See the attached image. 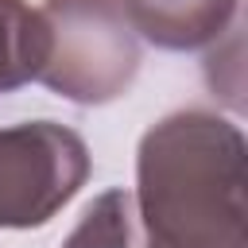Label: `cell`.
Wrapping results in <instances>:
<instances>
[{
	"label": "cell",
	"instance_id": "cell-1",
	"mask_svg": "<svg viewBox=\"0 0 248 248\" xmlns=\"http://www.w3.org/2000/svg\"><path fill=\"white\" fill-rule=\"evenodd\" d=\"M132 205L136 248H248L240 128L202 108L147 128Z\"/></svg>",
	"mask_w": 248,
	"mask_h": 248
},
{
	"label": "cell",
	"instance_id": "cell-2",
	"mask_svg": "<svg viewBox=\"0 0 248 248\" xmlns=\"http://www.w3.org/2000/svg\"><path fill=\"white\" fill-rule=\"evenodd\" d=\"M46 58L35 81L74 105H108L140 74V31L120 0H46Z\"/></svg>",
	"mask_w": 248,
	"mask_h": 248
},
{
	"label": "cell",
	"instance_id": "cell-3",
	"mask_svg": "<svg viewBox=\"0 0 248 248\" xmlns=\"http://www.w3.org/2000/svg\"><path fill=\"white\" fill-rule=\"evenodd\" d=\"M89 178V147L54 120L0 128V229L46 225Z\"/></svg>",
	"mask_w": 248,
	"mask_h": 248
},
{
	"label": "cell",
	"instance_id": "cell-4",
	"mask_svg": "<svg viewBox=\"0 0 248 248\" xmlns=\"http://www.w3.org/2000/svg\"><path fill=\"white\" fill-rule=\"evenodd\" d=\"M132 27L163 50H198L232 27L236 0H120Z\"/></svg>",
	"mask_w": 248,
	"mask_h": 248
},
{
	"label": "cell",
	"instance_id": "cell-5",
	"mask_svg": "<svg viewBox=\"0 0 248 248\" xmlns=\"http://www.w3.org/2000/svg\"><path fill=\"white\" fill-rule=\"evenodd\" d=\"M46 58V27L23 0H0V97L35 81Z\"/></svg>",
	"mask_w": 248,
	"mask_h": 248
},
{
	"label": "cell",
	"instance_id": "cell-6",
	"mask_svg": "<svg viewBox=\"0 0 248 248\" xmlns=\"http://www.w3.org/2000/svg\"><path fill=\"white\" fill-rule=\"evenodd\" d=\"M136 244H140V229H136L132 190H108L81 213L78 229L66 236L62 248H136Z\"/></svg>",
	"mask_w": 248,
	"mask_h": 248
}]
</instances>
